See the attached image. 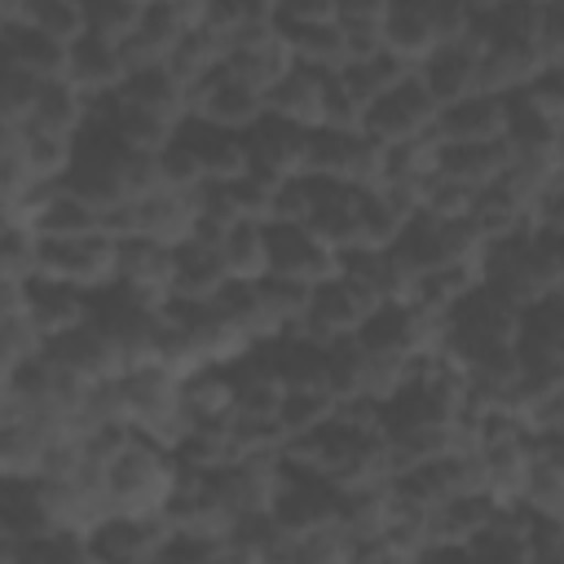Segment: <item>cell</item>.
I'll list each match as a JSON object with an SVG mask.
<instances>
[{
  "label": "cell",
  "instance_id": "4",
  "mask_svg": "<svg viewBox=\"0 0 564 564\" xmlns=\"http://www.w3.org/2000/svg\"><path fill=\"white\" fill-rule=\"evenodd\" d=\"M436 123V97L427 93V84L419 79V70H410L405 79L388 84L361 115V128L379 141V145H392V141H410V137H423L432 132Z\"/></svg>",
  "mask_w": 564,
  "mask_h": 564
},
{
  "label": "cell",
  "instance_id": "24",
  "mask_svg": "<svg viewBox=\"0 0 564 564\" xmlns=\"http://www.w3.org/2000/svg\"><path fill=\"white\" fill-rule=\"evenodd\" d=\"M4 66H18V70H31L40 79L48 75H66V40L31 26V22H4Z\"/></svg>",
  "mask_w": 564,
  "mask_h": 564
},
{
  "label": "cell",
  "instance_id": "3",
  "mask_svg": "<svg viewBox=\"0 0 564 564\" xmlns=\"http://www.w3.org/2000/svg\"><path fill=\"white\" fill-rule=\"evenodd\" d=\"M115 260H119V238L110 229H93V234H70V238H40L35 269L62 282H75L84 291H97L115 282Z\"/></svg>",
  "mask_w": 564,
  "mask_h": 564
},
{
  "label": "cell",
  "instance_id": "14",
  "mask_svg": "<svg viewBox=\"0 0 564 564\" xmlns=\"http://www.w3.org/2000/svg\"><path fill=\"white\" fill-rule=\"evenodd\" d=\"M304 225L335 251L357 247L361 242V225H357V185L352 181H330V176H313L308 172V212Z\"/></svg>",
  "mask_w": 564,
  "mask_h": 564
},
{
  "label": "cell",
  "instance_id": "21",
  "mask_svg": "<svg viewBox=\"0 0 564 564\" xmlns=\"http://www.w3.org/2000/svg\"><path fill=\"white\" fill-rule=\"evenodd\" d=\"M225 282H229V269H225L216 242H207L198 234H185L181 242H172V291L167 295L212 300Z\"/></svg>",
  "mask_w": 564,
  "mask_h": 564
},
{
  "label": "cell",
  "instance_id": "6",
  "mask_svg": "<svg viewBox=\"0 0 564 564\" xmlns=\"http://www.w3.org/2000/svg\"><path fill=\"white\" fill-rule=\"evenodd\" d=\"M375 304H379V295H375L366 282H357V278H348V273L335 269L330 278L313 282L308 313H304L300 330L313 335V339H322V344H330V339H339V335H352V330L370 317Z\"/></svg>",
  "mask_w": 564,
  "mask_h": 564
},
{
  "label": "cell",
  "instance_id": "5",
  "mask_svg": "<svg viewBox=\"0 0 564 564\" xmlns=\"http://www.w3.org/2000/svg\"><path fill=\"white\" fill-rule=\"evenodd\" d=\"M383 163V145L366 132V128H335V123H317L308 137V167L313 176H330V181H352V185H370L379 176Z\"/></svg>",
  "mask_w": 564,
  "mask_h": 564
},
{
  "label": "cell",
  "instance_id": "15",
  "mask_svg": "<svg viewBox=\"0 0 564 564\" xmlns=\"http://www.w3.org/2000/svg\"><path fill=\"white\" fill-rule=\"evenodd\" d=\"M22 313L35 322V330L44 339H53V335H62L88 317V291L35 269L22 278Z\"/></svg>",
  "mask_w": 564,
  "mask_h": 564
},
{
  "label": "cell",
  "instance_id": "31",
  "mask_svg": "<svg viewBox=\"0 0 564 564\" xmlns=\"http://www.w3.org/2000/svg\"><path fill=\"white\" fill-rule=\"evenodd\" d=\"M154 159H159V181L163 185H172V189H198L207 176H203V163L194 159V150L172 132L159 150H154Z\"/></svg>",
  "mask_w": 564,
  "mask_h": 564
},
{
  "label": "cell",
  "instance_id": "35",
  "mask_svg": "<svg viewBox=\"0 0 564 564\" xmlns=\"http://www.w3.org/2000/svg\"><path fill=\"white\" fill-rule=\"evenodd\" d=\"M392 0H335V18L339 22H383Z\"/></svg>",
  "mask_w": 564,
  "mask_h": 564
},
{
  "label": "cell",
  "instance_id": "34",
  "mask_svg": "<svg viewBox=\"0 0 564 564\" xmlns=\"http://www.w3.org/2000/svg\"><path fill=\"white\" fill-rule=\"evenodd\" d=\"M335 0H278V26H304V22H330Z\"/></svg>",
  "mask_w": 564,
  "mask_h": 564
},
{
  "label": "cell",
  "instance_id": "20",
  "mask_svg": "<svg viewBox=\"0 0 564 564\" xmlns=\"http://www.w3.org/2000/svg\"><path fill=\"white\" fill-rule=\"evenodd\" d=\"M66 75H70L84 93H110V88H119V79L128 75L123 40L101 35V31L75 35L70 48H66Z\"/></svg>",
  "mask_w": 564,
  "mask_h": 564
},
{
  "label": "cell",
  "instance_id": "22",
  "mask_svg": "<svg viewBox=\"0 0 564 564\" xmlns=\"http://www.w3.org/2000/svg\"><path fill=\"white\" fill-rule=\"evenodd\" d=\"M507 163H511V150L502 137L498 141H436V172L471 189H485L489 181H498Z\"/></svg>",
  "mask_w": 564,
  "mask_h": 564
},
{
  "label": "cell",
  "instance_id": "27",
  "mask_svg": "<svg viewBox=\"0 0 564 564\" xmlns=\"http://www.w3.org/2000/svg\"><path fill=\"white\" fill-rule=\"evenodd\" d=\"M295 53V62L304 66H317V70H339L348 62V35H344V22L330 18V22H304V26H278Z\"/></svg>",
  "mask_w": 564,
  "mask_h": 564
},
{
  "label": "cell",
  "instance_id": "32",
  "mask_svg": "<svg viewBox=\"0 0 564 564\" xmlns=\"http://www.w3.org/2000/svg\"><path fill=\"white\" fill-rule=\"evenodd\" d=\"M538 110H546L555 123H564V62H542L533 79L520 88Z\"/></svg>",
  "mask_w": 564,
  "mask_h": 564
},
{
  "label": "cell",
  "instance_id": "2",
  "mask_svg": "<svg viewBox=\"0 0 564 564\" xmlns=\"http://www.w3.org/2000/svg\"><path fill=\"white\" fill-rule=\"evenodd\" d=\"M269 511H273V520L282 524L286 538L313 533L322 524H339V485L282 458L278 485H273V498H269Z\"/></svg>",
  "mask_w": 564,
  "mask_h": 564
},
{
  "label": "cell",
  "instance_id": "9",
  "mask_svg": "<svg viewBox=\"0 0 564 564\" xmlns=\"http://www.w3.org/2000/svg\"><path fill=\"white\" fill-rule=\"evenodd\" d=\"M308 137L313 128L286 119V115H273L264 110L251 128H247V154H251V167L282 181V176H300L308 167Z\"/></svg>",
  "mask_w": 564,
  "mask_h": 564
},
{
  "label": "cell",
  "instance_id": "36",
  "mask_svg": "<svg viewBox=\"0 0 564 564\" xmlns=\"http://www.w3.org/2000/svg\"><path fill=\"white\" fill-rule=\"evenodd\" d=\"M555 238H560V282H555V291L564 295V234H555Z\"/></svg>",
  "mask_w": 564,
  "mask_h": 564
},
{
  "label": "cell",
  "instance_id": "18",
  "mask_svg": "<svg viewBox=\"0 0 564 564\" xmlns=\"http://www.w3.org/2000/svg\"><path fill=\"white\" fill-rule=\"evenodd\" d=\"M507 123V97L502 93H467L458 101L436 106V141H498Z\"/></svg>",
  "mask_w": 564,
  "mask_h": 564
},
{
  "label": "cell",
  "instance_id": "28",
  "mask_svg": "<svg viewBox=\"0 0 564 564\" xmlns=\"http://www.w3.org/2000/svg\"><path fill=\"white\" fill-rule=\"evenodd\" d=\"M220 260L229 269V278H260L269 269L264 260V220H251V216H238L220 238Z\"/></svg>",
  "mask_w": 564,
  "mask_h": 564
},
{
  "label": "cell",
  "instance_id": "8",
  "mask_svg": "<svg viewBox=\"0 0 564 564\" xmlns=\"http://www.w3.org/2000/svg\"><path fill=\"white\" fill-rule=\"evenodd\" d=\"M264 273L300 278V282H322L339 269V251L326 247L304 220H264Z\"/></svg>",
  "mask_w": 564,
  "mask_h": 564
},
{
  "label": "cell",
  "instance_id": "29",
  "mask_svg": "<svg viewBox=\"0 0 564 564\" xmlns=\"http://www.w3.org/2000/svg\"><path fill=\"white\" fill-rule=\"evenodd\" d=\"M335 414V392L330 388H282L278 401V427L282 436H300Z\"/></svg>",
  "mask_w": 564,
  "mask_h": 564
},
{
  "label": "cell",
  "instance_id": "26",
  "mask_svg": "<svg viewBox=\"0 0 564 564\" xmlns=\"http://www.w3.org/2000/svg\"><path fill=\"white\" fill-rule=\"evenodd\" d=\"M88 101H93V93H84L70 75H48V79H40L35 110H31L26 123L53 128V132H70V137H75V132L84 128V119H88Z\"/></svg>",
  "mask_w": 564,
  "mask_h": 564
},
{
  "label": "cell",
  "instance_id": "13",
  "mask_svg": "<svg viewBox=\"0 0 564 564\" xmlns=\"http://www.w3.org/2000/svg\"><path fill=\"white\" fill-rule=\"evenodd\" d=\"M194 110L212 123H225V128H238L247 132L269 106H264V93L247 79H238L225 62L216 70H207L198 84H194Z\"/></svg>",
  "mask_w": 564,
  "mask_h": 564
},
{
  "label": "cell",
  "instance_id": "12",
  "mask_svg": "<svg viewBox=\"0 0 564 564\" xmlns=\"http://www.w3.org/2000/svg\"><path fill=\"white\" fill-rule=\"evenodd\" d=\"M115 93H119L123 101L141 106V110H154V115L172 119V123H181V119L194 110V88H189V79H185L167 57L132 66V70L119 79Z\"/></svg>",
  "mask_w": 564,
  "mask_h": 564
},
{
  "label": "cell",
  "instance_id": "11",
  "mask_svg": "<svg viewBox=\"0 0 564 564\" xmlns=\"http://www.w3.org/2000/svg\"><path fill=\"white\" fill-rule=\"evenodd\" d=\"M172 132L194 150V159L203 163V176H207V181H234V176H242V172L251 167L247 132H238V128L212 123V119H203L198 110H189Z\"/></svg>",
  "mask_w": 564,
  "mask_h": 564
},
{
  "label": "cell",
  "instance_id": "10",
  "mask_svg": "<svg viewBox=\"0 0 564 564\" xmlns=\"http://www.w3.org/2000/svg\"><path fill=\"white\" fill-rule=\"evenodd\" d=\"M44 357H48L57 370H66L70 379H79V383H97V379L123 370L119 348H115L110 335H106L101 326H93L88 317H84L79 326H70V330L44 339Z\"/></svg>",
  "mask_w": 564,
  "mask_h": 564
},
{
  "label": "cell",
  "instance_id": "1",
  "mask_svg": "<svg viewBox=\"0 0 564 564\" xmlns=\"http://www.w3.org/2000/svg\"><path fill=\"white\" fill-rule=\"evenodd\" d=\"M176 454L154 436L137 432L110 463H106V498L115 511H159L167 489L176 485Z\"/></svg>",
  "mask_w": 564,
  "mask_h": 564
},
{
  "label": "cell",
  "instance_id": "7",
  "mask_svg": "<svg viewBox=\"0 0 564 564\" xmlns=\"http://www.w3.org/2000/svg\"><path fill=\"white\" fill-rule=\"evenodd\" d=\"M167 533V520L159 511H101L93 524H84L88 538V564H123V560H154L159 542Z\"/></svg>",
  "mask_w": 564,
  "mask_h": 564
},
{
  "label": "cell",
  "instance_id": "25",
  "mask_svg": "<svg viewBox=\"0 0 564 564\" xmlns=\"http://www.w3.org/2000/svg\"><path fill=\"white\" fill-rule=\"evenodd\" d=\"M220 538H225V560H282V546H286V533L269 507L238 511Z\"/></svg>",
  "mask_w": 564,
  "mask_h": 564
},
{
  "label": "cell",
  "instance_id": "17",
  "mask_svg": "<svg viewBox=\"0 0 564 564\" xmlns=\"http://www.w3.org/2000/svg\"><path fill=\"white\" fill-rule=\"evenodd\" d=\"M560 132H564V123H555L546 110H538L520 88H516V93H507V123H502V141H507L511 159L555 167Z\"/></svg>",
  "mask_w": 564,
  "mask_h": 564
},
{
  "label": "cell",
  "instance_id": "23",
  "mask_svg": "<svg viewBox=\"0 0 564 564\" xmlns=\"http://www.w3.org/2000/svg\"><path fill=\"white\" fill-rule=\"evenodd\" d=\"M326 75L330 70L291 62V70L264 93V106L273 115H286V119L304 123V128H317L322 123V101H326Z\"/></svg>",
  "mask_w": 564,
  "mask_h": 564
},
{
  "label": "cell",
  "instance_id": "33",
  "mask_svg": "<svg viewBox=\"0 0 564 564\" xmlns=\"http://www.w3.org/2000/svg\"><path fill=\"white\" fill-rule=\"evenodd\" d=\"M538 48H542L546 62H564V0H542Z\"/></svg>",
  "mask_w": 564,
  "mask_h": 564
},
{
  "label": "cell",
  "instance_id": "30",
  "mask_svg": "<svg viewBox=\"0 0 564 564\" xmlns=\"http://www.w3.org/2000/svg\"><path fill=\"white\" fill-rule=\"evenodd\" d=\"M35 256H40V234L18 220V216H4V234H0V273L4 278H26L35 273Z\"/></svg>",
  "mask_w": 564,
  "mask_h": 564
},
{
  "label": "cell",
  "instance_id": "16",
  "mask_svg": "<svg viewBox=\"0 0 564 564\" xmlns=\"http://www.w3.org/2000/svg\"><path fill=\"white\" fill-rule=\"evenodd\" d=\"M414 70H419V79L427 84V93L436 97V106L458 101V97L485 88V84H480V48H476V40H467V35L441 40Z\"/></svg>",
  "mask_w": 564,
  "mask_h": 564
},
{
  "label": "cell",
  "instance_id": "19",
  "mask_svg": "<svg viewBox=\"0 0 564 564\" xmlns=\"http://www.w3.org/2000/svg\"><path fill=\"white\" fill-rule=\"evenodd\" d=\"M115 278L137 286L141 295L167 300V291H172V242L154 238V234H123L119 238Z\"/></svg>",
  "mask_w": 564,
  "mask_h": 564
}]
</instances>
